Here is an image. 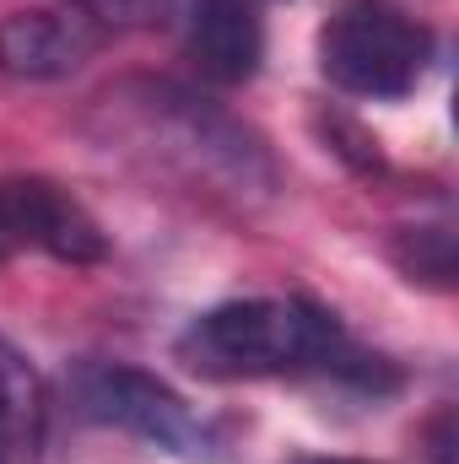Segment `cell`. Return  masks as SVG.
Here are the masks:
<instances>
[{"instance_id":"1","label":"cell","mask_w":459,"mask_h":464,"mask_svg":"<svg viewBox=\"0 0 459 464\" xmlns=\"http://www.w3.org/2000/svg\"><path fill=\"white\" fill-rule=\"evenodd\" d=\"M103 109L130 146H141L157 168H173L195 189L259 206L281 184L270 146L243 119H232L228 109L206 103L179 82H124L103 98Z\"/></svg>"},{"instance_id":"2","label":"cell","mask_w":459,"mask_h":464,"mask_svg":"<svg viewBox=\"0 0 459 464\" xmlns=\"http://www.w3.org/2000/svg\"><path fill=\"white\" fill-rule=\"evenodd\" d=\"M184 362L211 378H281V372H346L373 383L378 356H356L341 319L303 297H238L184 330Z\"/></svg>"},{"instance_id":"3","label":"cell","mask_w":459,"mask_h":464,"mask_svg":"<svg viewBox=\"0 0 459 464\" xmlns=\"http://www.w3.org/2000/svg\"><path fill=\"white\" fill-rule=\"evenodd\" d=\"M433 27L389 0H346L319 33V71L351 98H405L433 71Z\"/></svg>"},{"instance_id":"4","label":"cell","mask_w":459,"mask_h":464,"mask_svg":"<svg viewBox=\"0 0 459 464\" xmlns=\"http://www.w3.org/2000/svg\"><path fill=\"white\" fill-rule=\"evenodd\" d=\"M76 400L93 421L124 427L146 438L151 449L184 454V459H211V427L190 411L184 394H173L157 372L130 367V362H87L76 372Z\"/></svg>"},{"instance_id":"5","label":"cell","mask_w":459,"mask_h":464,"mask_svg":"<svg viewBox=\"0 0 459 464\" xmlns=\"http://www.w3.org/2000/svg\"><path fill=\"white\" fill-rule=\"evenodd\" d=\"M0 232L5 243H27L60 265H98L109 259V237L98 227V217L71 195L60 189L54 179H38V173H22V179H5L0 184Z\"/></svg>"},{"instance_id":"6","label":"cell","mask_w":459,"mask_h":464,"mask_svg":"<svg viewBox=\"0 0 459 464\" xmlns=\"http://www.w3.org/2000/svg\"><path fill=\"white\" fill-rule=\"evenodd\" d=\"M103 44V27L82 11H11L0 16V76L11 82H60L82 71Z\"/></svg>"},{"instance_id":"7","label":"cell","mask_w":459,"mask_h":464,"mask_svg":"<svg viewBox=\"0 0 459 464\" xmlns=\"http://www.w3.org/2000/svg\"><path fill=\"white\" fill-rule=\"evenodd\" d=\"M184 38H190V60L200 65L206 82L243 87V82L259 76L265 22H259V11L249 0H190Z\"/></svg>"},{"instance_id":"8","label":"cell","mask_w":459,"mask_h":464,"mask_svg":"<svg viewBox=\"0 0 459 464\" xmlns=\"http://www.w3.org/2000/svg\"><path fill=\"white\" fill-rule=\"evenodd\" d=\"M44 443V383L33 362L0 335V464H38Z\"/></svg>"},{"instance_id":"9","label":"cell","mask_w":459,"mask_h":464,"mask_svg":"<svg viewBox=\"0 0 459 464\" xmlns=\"http://www.w3.org/2000/svg\"><path fill=\"white\" fill-rule=\"evenodd\" d=\"M389 259H395L411 281H422V286H433V292H449V286H454V276H459L454 227H449V222L395 227V237H389Z\"/></svg>"},{"instance_id":"10","label":"cell","mask_w":459,"mask_h":464,"mask_svg":"<svg viewBox=\"0 0 459 464\" xmlns=\"http://www.w3.org/2000/svg\"><path fill=\"white\" fill-rule=\"evenodd\" d=\"M87 16H93V22H114V27L162 22V16H168V0H87Z\"/></svg>"},{"instance_id":"11","label":"cell","mask_w":459,"mask_h":464,"mask_svg":"<svg viewBox=\"0 0 459 464\" xmlns=\"http://www.w3.org/2000/svg\"><path fill=\"white\" fill-rule=\"evenodd\" d=\"M427 454L433 464H454V411H438V421L427 427Z\"/></svg>"},{"instance_id":"12","label":"cell","mask_w":459,"mask_h":464,"mask_svg":"<svg viewBox=\"0 0 459 464\" xmlns=\"http://www.w3.org/2000/svg\"><path fill=\"white\" fill-rule=\"evenodd\" d=\"M298 464H373V459H298Z\"/></svg>"},{"instance_id":"13","label":"cell","mask_w":459,"mask_h":464,"mask_svg":"<svg viewBox=\"0 0 459 464\" xmlns=\"http://www.w3.org/2000/svg\"><path fill=\"white\" fill-rule=\"evenodd\" d=\"M5 254H11V243H5V232H0V259H5Z\"/></svg>"}]
</instances>
